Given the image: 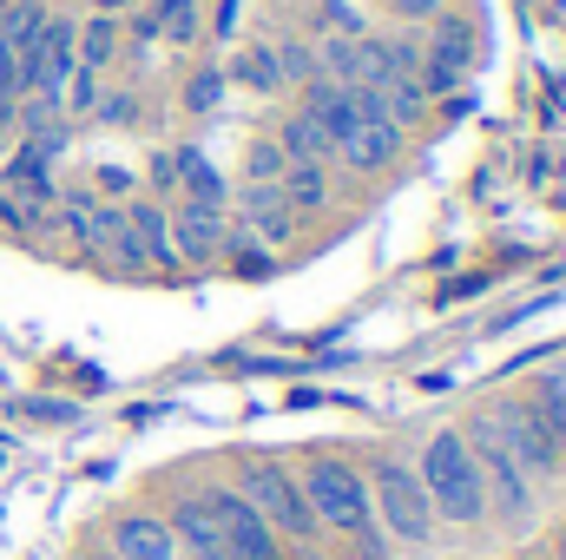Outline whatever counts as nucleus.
<instances>
[{
    "mask_svg": "<svg viewBox=\"0 0 566 560\" xmlns=\"http://www.w3.org/2000/svg\"><path fill=\"white\" fill-rule=\"evenodd\" d=\"M27 409H33L40 422H66V416H80V409H66V403H27Z\"/></svg>",
    "mask_w": 566,
    "mask_h": 560,
    "instance_id": "34",
    "label": "nucleus"
},
{
    "mask_svg": "<svg viewBox=\"0 0 566 560\" xmlns=\"http://www.w3.org/2000/svg\"><path fill=\"white\" fill-rule=\"evenodd\" d=\"M310 73H316V40H303V33H290V40H244V46H231V66H224V80L258 93V100L296 93Z\"/></svg>",
    "mask_w": 566,
    "mask_h": 560,
    "instance_id": "6",
    "label": "nucleus"
},
{
    "mask_svg": "<svg viewBox=\"0 0 566 560\" xmlns=\"http://www.w3.org/2000/svg\"><path fill=\"white\" fill-rule=\"evenodd\" d=\"M534 409H541V422H547V435L560 442V462H566V363L560 370H547L541 383H534V396H527Z\"/></svg>",
    "mask_w": 566,
    "mask_h": 560,
    "instance_id": "28",
    "label": "nucleus"
},
{
    "mask_svg": "<svg viewBox=\"0 0 566 560\" xmlns=\"http://www.w3.org/2000/svg\"><path fill=\"white\" fill-rule=\"evenodd\" d=\"M363 481H369V515H376V535H389L396 548H434V508H428L422 495V475H416V462H402V455H376L369 468H363Z\"/></svg>",
    "mask_w": 566,
    "mask_h": 560,
    "instance_id": "3",
    "label": "nucleus"
},
{
    "mask_svg": "<svg viewBox=\"0 0 566 560\" xmlns=\"http://www.w3.org/2000/svg\"><path fill=\"white\" fill-rule=\"evenodd\" d=\"M7 133H20V93H0V145Z\"/></svg>",
    "mask_w": 566,
    "mask_h": 560,
    "instance_id": "33",
    "label": "nucleus"
},
{
    "mask_svg": "<svg viewBox=\"0 0 566 560\" xmlns=\"http://www.w3.org/2000/svg\"><path fill=\"white\" fill-rule=\"evenodd\" d=\"M303 560H323V554H303Z\"/></svg>",
    "mask_w": 566,
    "mask_h": 560,
    "instance_id": "39",
    "label": "nucleus"
},
{
    "mask_svg": "<svg viewBox=\"0 0 566 560\" xmlns=\"http://www.w3.org/2000/svg\"><path fill=\"white\" fill-rule=\"evenodd\" d=\"M171 172H178V198H205V205H231V172L198 152V145H171Z\"/></svg>",
    "mask_w": 566,
    "mask_h": 560,
    "instance_id": "17",
    "label": "nucleus"
},
{
    "mask_svg": "<svg viewBox=\"0 0 566 560\" xmlns=\"http://www.w3.org/2000/svg\"><path fill=\"white\" fill-rule=\"evenodd\" d=\"M7 7H13V0H0V20H7Z\"/></svg>",
    "mask_w": 566,
    "mask_h": 560,
    "instance_id": "38",
    "label": "nucleus"
},
{
    "mask_svg": "<svg viewBox=\"0 0 566 560\" xmlns=\"http://www.w3.org/2000/svg\"><path fill=\"white\" fill-rule=\"evenodd\" d=\"M86 120L106 126V133H139L145 126V93L139 86H99V100H93Z\"/></svg>",
    "mask_w": 566,
    "mask_h": 560,
    "instance_id": "24",
    "label": "nucleus"
},
{
    "mask_svg": "<svg viewBox=\"0 0 566 560\" xmlns=\"http://www.w3.org/2000/svg\"><path fill=\"white\" fill-rule=\"evenodd\" d=\"M271 139L283 145V158H290V165H329V145H323V133H316L296 106H290L277 126H271Z\"/></svg>",
    "mask_w": 566,
    "mask_h": 560,
    "instance_id": "25",
    "label": "nucleus"
},
{
    "mask_svg": "<svg viewBox=\"0 0 566 560\" xmlns=\"http://www.w3.org/2000/svg\"><path fill=\"white\" fill-rule=\"evenodd\" d=\"M165 528H171L178 554H191V560H224L218 521H211V508H205V495H198V488H185V495L165 508Z\"/></svg>",
    "mask_w": 566,
    "mask_h": 560,
    "instance_id": "16",
    "label": "nucleus"
},
{
    "mask_svg": "<svg viewBox=\"0 0 566 560\" xmlns=\"http://www.w3.org/2000/svg\"><path fill=\"white\" fill-rule=\"evenodd\" d=\"M126 7H139V0H93V13H126Z\"/></svg>",
    "mask_w": 566,
    "mask_h": 560,
    "instance_id": "35",
    "label": "nucleus"
},
{
    "mask_svg": "<svg viewBox=\"0 0 566 560\" xmlns=\"http://www.w3.org/2000/svg\"><path fill=\"white\" fill-rule=\"evenodd\" d=\"M277 191L290 198V211H296V218H316V211H329L336 178H329V165H290V172L277 178Z\"/></svg>",
    "mask_w": 566,
    "mask_h": 560,
    "instance_id": "22",
    "label": "nucleus"
},
{
    "mask_svg": "<svg viewBox=\"0 0 566 560\" xmlns=\"http://www.w3.org/2000/svg\"><path fill=\"white\" fill-rule=\"evenodd\" d=\"M145 13H151L158 40H165L171 53H191V46L205 40V0H151Z\"/></svg>",
    "mask_w": 566,
    "mask_h": 560,
    "instance_id": "21",
    "label": "nucleus"
},
{
    "mask_svg": "<svg viewBox=\"0 0 566 560\" xmlns=\"http://www.w3.org/2000/svg\"><path fill=\"white\" fill-rule=\"evenodd\" d=\"M296 113H303V120L323 133L329 158H336V145L363 126V106H356V93H349V86H336V80H323V73H310V80L296 86Z\"/></svg>",
    "mask_w": 566,
    "mask_h": 560,
    "instance_id": "12",
    "label": "nucleus"
},
{
    "mask_svg": "<svg viewBox=\"0 0 566 560\" xmlns=\"http://www.w3.org/2000/svg\"><path fill=\"white\" fill-rule=\"evenodd\" d=\"M46 13H53V0H13V7H7V20H0V40L13 46V60H27V53L40 46V33H46Z\"/></svg>",
    "mask_w": 566,
    "mask_h": 560,
    "instance_id": "26",
    "label": "nucleus"
},
{
    "mask_svg": "<svg viewBox=\"0 0 566 560\" xmlns=\"http://www.w3.org/2000/svg\"><path fill=\"white\" fill-rule=\"evenodd\" d=\"M171 251L178 265H218L224 258V231H231V205H205V198H171Z\"/></svg>",
    "mask_w": 566,
    "mask_h": 560,
    "instance_id": "10",
    "label": "nucleus"
},
{
    "mask_svg": "<svg viewBox=\"0 0 566 560\" xmlns=\"http://www.w3.org/2000/svg\"><path fill=\"white\" fill-rule=\"evenodd\" d=\"M93 265H106L113 278H151L145 265V245L126 218V205H99V245H93Z\"/></svg>",
    "mask_w": 566,
    "mask_h": 560,
    "instance_id": "15",
    "label": "nucleus"
},
{
    "mask_svg": "<svg viewBox=\"0 0 566 560\" xmlns=\"http://www.w3.org/2000/svg\"><path fill=\"white\" fill-rule=\"evenodd\" d=\"M554 560H566V535H560V554H554Z\"/></svg>",
    "mask_w": 566,
    "mask_h": 560,
    "instance_id": "37",
    "label": "nucleus"
},
{
    "mask_svg": "<svg viewBox=\"0 0 566 560\" xmlns=\"http://www.w3.org/2000/svg\"><path fill=\"white\" fill-rule=\"evenodd\" d=\"M119 53H126V27H119V13H86V20H80V66L106 80V73L119 66Z\"/></svg>",
    "mask_w": 566,
    "mask_h": 560,
    "instance_id": "20",
    "label": "nucleus"
},
{
    "mask_svg": "<svg viewBox=\"0 0 566 560\" xmlns=\"http://www.w3.org/2000/svg\"><path fill=\"white\" fill-rule=\"evenodd\" d=\"M93 198H99V205H126V198H139V172L119 165V158L93 165Z\"/></svg>",
    "mask_w": 566,
    "mask_h": 560,
    "instance_id": "30",
    "label": "nucleus"
},
{
    "mask_svg": "<svg viewBox=\"0 0 566 560\" xmlns=\"http://www.w3.org/2000/svg\"><path fill=\"white\" fill-rule=\"evenodd\" d=\"M224 93H231V80H224V66H191V80L178 86V106H185L191 120H211V113L224 106Z\"/></svg>",
    "mask_w": 566,
    "mask_h": 560,
    "instance_id": "27",
    "label": "nucleus"
},
{
    "mask_svg": "<svg viewBox=\"0 0 566 560\" xmlns=\"http://www.w3.org/2000/svg\"><path fill=\"white\" fill-rule=\"evenodd\" d=\"M283 172H290V158H283V145L271 139V126H264V133L244 139V152H238V178H231V185H277Z\"/></svg>",
    "mask_w": 566,
    "mask_h": 560,
    "instance_id": "23",
    "label": "nucleus"
},
{
    "mask_svg": "<svg viewBox=\"0 0 566 560\" xmlns=\"http://www.w3.org/2000/svg\"><path fill=\"white\" fill-rule=\"evenodd\" d=\"M296 488L316 515V535L329 541H376V515H369V481L349 455H303L296 462Z\"/></svg>",
    "mask_w": 566,
    "mask_h": 560,
    "instance_id": "2",
    "label": "nucleus"
},
{
    "mask_svg": "<svg viewBox=\"0 0 566 560\" xmlns=\"http://www.w3.org/2000/svg\"><path fill=\"white\" fill-rule=\"evenodd\" d=\"M198 495H205V508H211V521H218L224 560H290V548L271 535V521H264L231 481H211V488H198Z\"/></svg>",
    "mask_w": 566,
    "mask_h": 560,
    "instance_id": "9",
    "label": "nucleus"
},
{
    "mask_svg": "<svg viewBox=\"0 0 566 560\" xmlns=\"http://www.w3.org/2000/svg\"><path fill=\"white\" fill-rule=\"evenodd\" d=\"M481 66V33L461 7H448L434 27H422V60H416V80H422L428 100H454Z\"/></svg>",
    "mask_w": 566,
    "mask_h": 560,
    "instance_id": "7",
    "label": "nucleus"
},
{
    "mask_svg": "<svg viewBox=\"0 0 566 560\" xmlns=\"http://www.w3.org/2000/svg\"><path fill=\"white\" fill-rule=\"evenodd\" d=\"M46 225H60V231H66V245H73V258H86V265H93V245H99V198H93V185L60 191V205H53V218H46Z\"/></svg>",
    "mask_w": 566,
    "mask_h": 560,
    "instance_id": "18",
    "label": "nucleus"
},
{
    "mask_svg": "<svg viewBox=\"0 0 566 560\" xmlns=\"http://www.w3.org/2000/svg\"><path fill=\"white\" fill-rule=\"evenodd\" d=\"M448 7H454V0H382V13H389L402 33H422V27H434Z\"/></svg>",
    "mask_w": 566,
    "mask_h": 560,
    "instance_id": "31",
    "label": "nucleus"
},
{
    "mask_svg": "<svg viewBox=\"0 0 566 560\" xmlns=\"http://www.w3.org/2000/svg\"><path fill=\"white\" fill-rule=\"evenodd\" d=\"M461 435H468V448H474V462H481L488 515H494V521H507V528H534V515H541V488H534V481L521 475V462L494 442L488 416H468V422H461Z\"/></svg>",
    "mask_w": 566,
    "mask_h": 560,
    "instance_id": "5",
    "label": "nucleus"
},
{
    "mask_svg": "<svg viewBox=\"0 0 566 560\" xmlns=\"http://www.w3.org/2000/svg\"><path fill=\"white\" fill-rule=\"evenodd\" d=\"M238 20H244V0H218V7H211V20H205V33H211L218 46H231V33H238Z\"/></svg>",
    "mask_w": 566,
    "mask_h": 560,
    "instance_id": "32",
    "label": "nucleus"
},
{
    "mask_svg": "<svg viewBox=\"0 0 566 560\" xmlns=\"http://www.w3.org/2000/svg\"><path fill=\"white\" fill-rule=\"evenodd\" d=\"M231 488L271 521V535H277L283 548H316L323 535H316V515H310V501H303V488H296V468L283 462V455H244L238 462V475H231Z\"/></svg>",
    "mask_w": 566,
    "mask_h": 560,
    "instance_id": "4",
    "label": "nucleus"
},
{
    "mask_svg": "<svg viewBox=\"0 0 566 560\" xmlns=\"http://www.w3.org/2000/svg\"><path fill=\"white\" fill-rule=\"evenodd\" d=\"M231 218H238L264 251H290V245H296V225H303L277 185H231Z\"/></svg>",
    "mask_w": 566,
    "mask_h": 560,
    "instance_id": "11",
    "label": "nucleus"
},
{
    "mask_svg": "<svg viewBox=\"0 0 566 560\" xmlns=\"http://www.w3.org/2000/svg\"><path fill=\"white\" fill-rule=\"evenodd\" d=\"M402 158H409V133H402V126H389V120H363L349 139L336 145L329 165H343V172H356V178H389Z\"/></svg>",
    "mask_w": 566,
    "mask_h": 560,
    "instance_id": "13",
    "label": "nucleus"
},
{
    "mask_svg": "<svg viewBox=\"0 0 566 560\" xmlns=\"http://www.w3.org/2000/svg\"><path fill=\"white\" fill-rule=\"evenodd\" d=\"M416 475H422V495L434 508V528H488V488H481V462L468 448L461 428H434L416 455Z\"/></svg>",
    "mask_w": 566,
    "mask_h": 560,
    "instance_id": "1",
    "label": "nucleus"
},
{
    "mask_svg": "<svg viewBox=\"0 0 566 560\" xmlns=\"http://www.w3.org/2000/svg\"><path fill=\"white\" fill-rule=\"evenodd\" d=\"M488 428H494V442L521 462V475L541 488V481H554V475H566V462H560V442L547 435V422H541V409L527 403V396H494L488 409Z\"/></svg>",
    "mask_w": 566,
    "mask_h": 560,
    "instance_id": "8",
    "label": "nucleus"
},
{
    "mask_svg": "<svg viewBox=\"0 0 566 560\" xmlns=\"http://www.w3.org/2000/svg\"><path fill=\"white\" fill-rule=\"evenodd\" d=\"M0 152H7V145H0Z\"/></svg>",
    "mask_w": 566,
    "mask_h": 560,
    "instance_id": "40",
    "label": "nucleus"
},
{
    "mask_svg": "<svg viewBox=\"0 0 566 560\" xmlns=\"http://www.w3.org/2000/svg\"><path fill=\"white\" fill-rule=\"evenodd\" d=\"M310 33H316V40H356V33H369V20H363L349 0H316Z\"/></svg>",
    "mask_w": 566,
    "mask_h": 560,
    "instance_id": "29",
    "label": "nucleus"
},
{
    "mask_svg": "<svg viewBox=\"0 0 566 560\" xmlns=\"http://www.w3.org/2000/svg\"><path fill=\"white\" fill-rule=\"evenodd\" d=\"M126 218H133V231H139V245H145V265H151V271H178V251H171V211L139 191V198H126Z\"/></svg>",
    "mask_w": 566,
    "mask_h": 560,
    "instance_id": "19",
    "label": "nucleus"
},
{
    "mask_svg": "<svg viewBox=\"0 0 566 560\" xmlns=\"http://www.w3.org/2000/svg\"><path fill=\"white\" fill-rule=\"evenodd\" d=\"M106 541H113V560H178V541H171L165 515H151V508H126V515H113Z\"/></svg>",
    "mask_w": 566,
    "mask_h": 560,
    "instance_id": "14",
    "label": "nucleus"
},
{
    "mask_svg": "<svg viewBox=\"0 0 566 560\" xmlns=\"http://www.w3.org/2000/svg\"><path fill=\"white\" fill-rule=\"evenodd\" d=\"M53 7H66V13H73V7H80V0H53Z\"/></svg>",
    "mask_w": 566,
    "mask_h": 560,
    "instance_id": "36",
    "label": "nucleus"
}]
</instances>
